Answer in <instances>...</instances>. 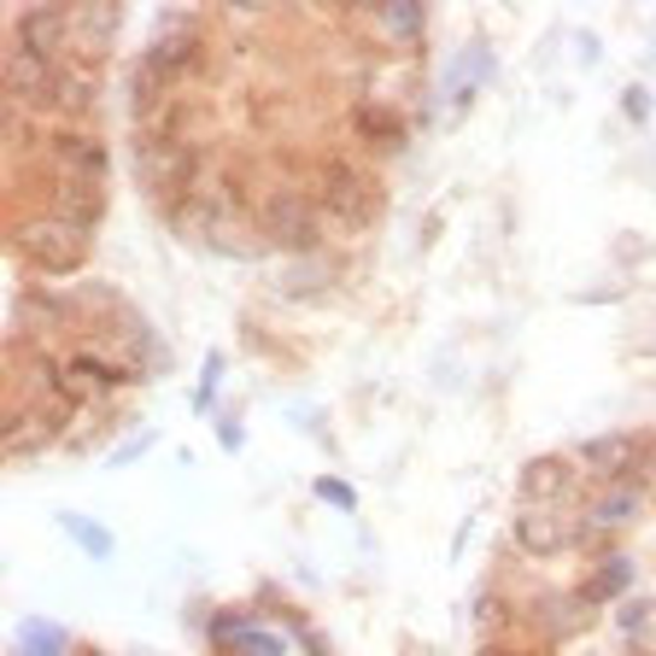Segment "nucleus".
<instances>
[{
	"mask_svg": "<svg viewBox=\"0 0 656 656\" xmlns=\"http://www.w3.org/2000/svg\"><path fill=\"white\" fill-rule=\"evenodd\" d=\"M258 235L265 246H282L294 258H311L323 246V223H317V200L299 188H270L265 206H258Z\"/></svg>",
	"mask_w": 656,
	"mask_h": 656,
	"instance_id": "1",
	"label": "nucleus"
},
{
	"mask_svg": "<svg viewBox=\"0 0 656 656\" xmlns=\"http://www.w3.org/2000/svg\"><path fill=\"white\" fill-rule=\"evenodd\" d=\"M12 246H18L36 270H48V275H65V270H77L82 258H89V235L70 229L65 217H53V211L48 217H24V223L12 229Z\"/></svg>",
	"mask_w": 656,
	"mask_h": 656,
	"instance_id": "2",
	"label": "nucleus"
},
{
	"mask_svg": "<svg viewBox=\"0 0 656 656\" xmlns=\"http://www.w3.org/2000/svg\"><path fill=\"white\" fill-rule=\"evenodd\" d=\"M136 177L147 194L158 200H188L194 194V177H200V147L194 141H177V147H165V141H136Z\"/></svg>",
	"mask_w": 656,
	"mask_h": 656,
	"instance_id": "3",
	"label": "nucleus"
},
{
	"mask_svg": "<svg viewBox=\"0 0 656 656\" xmlns=\"http://www.w3.org/2000/svg\"><path fill=\"white\" fill-rule=\"evenodd\" d=\"M317 200H323V211L340 229H363L375 217V188L358 165H346V158H329V165L317 170Z\"/></svg>",
	"mask_w": 656,
	"mask_h": 656,
	"instance_id": "4",
	"label": "nucleus"
},
{
	"mask_svg": "<svg viewBox=\"0 0 656 656\" xmlns=\"http://www.w3.org/2000/svg\"><path fill=\"white\" fill-rule=\"evenodd\" d=\"M12 48L30 53V60L65 65V53H70V7H53V0L18 7V12H12Z\"/></svg>",
	"mask_w": 656,
	"mask_h": 656,
	"instance_id": "5",
	"label": "nucleus"
},
{
	"mask_svg": "<svg viewBox=\"0 0 656 656\" xmlns=\"http://www.w3.org/2000/svg\"><path fill=\"white\" fill-rule=\"evenodd\" d=\"M580 533H587V522H568L557 504H522V516H516V545L528 557H557Z\"/></svg>",
	"mask_w": 656,
	"mask_h": 656,
	"instance_id": "6",
	"label": "nucleus"
},
{
	"mask_svg": "<svg viewBox=\"0 0 656 656\" xmlns=\"http://www.w3.org/2000/svg\"><path fill=\"white\" fill-rule=\"evenodd\" d=\"M60 77L65 65H48V60H30V53L12 48L7 53V94L18 112H53V100H60Z\"/></svg>",
	"mask_w": 656,
	"mask_h": 656,
	"instance_id": "7",
	"label": "nucleus"
},
{
	"mask_svg": "<svg viewBox=\"0 0 656 656\" xmlns=\"http://www.w3.org/2000/svg\"><path fill=\"white\" fill-rule=\"evenodd\" d=\"M48 158H53V170H60V182H100V188H106L112 158H106V141H100V136L65 129V136L48 141Z\"/></svg>",
	"mask_w": 656,
	"mask_h": 656,
	"instance_id": "8",
	"label": "nucleus"
},
{
	"mask_svg": "<svg viewBox=\"0 0 656 656\" xmlns=\"http://www.w3.org/2000/svg\"><path fill=\"white\" fill-rule=\"evenodd\" d=\"M639 451H645L639 434H604V440L580 446V463H592V475H604L609 487H621V480H633V470H639Z\"/></svg>",
	"mask_w": 656,
	"mask_h": 656,
	"instance_id": "9",
	"label": "nucleus"
},
{
	"mask_svg": "<svg viewBox=\"0 0 656 656\" xmlns=\"http://www.w3.org/2000/svg\"><path fill=\"white\" fill-rule=\"evenodd\" d=\"M516 492H522V504H563L575 492V470H568V458H533L522 470Z\"/></svg>",
	"mask_w": 656,
	"mask_h": 656,
	"instance_id": "10",
	"label": "nucleus"
},
{
	"mask_svg": "<svg viewBox=\"0 0 656 656\" xmlns=\"http://www.w3.org/2000/svg\"><path fill=\"white\" fill-rule=\"evenodd\" d=\"M53 217H65L70 229L89 235L100 217H106V188H100V182H60V188H53Z\"/></svg>",
	"mask_w": 656,
	"mask_h": 656,
	"instance_id": "11",
	"label": "nucleus"
},
{
	"mask_svg": "<svg viewBox=\"0 0 656 656\" xmlns=\"http://www.w3.org/2000/svg\"><path fill=\"white\" fill-rule=\"evenodd\" d=\"M141 65L153 70V77H165L170 89H177V82L188 77V70L200 65V36L188 30V36H158L147 53H141Z\"/></svg>",
	"mask_w": 656,
	"mask_h": 656,
	"instance_id": "12",
	"label": "nucleus"
},
{
	"mask_svg": "<svg viewBox=\"0 0 656 656\" xmlns=\"http://www.w3.org/2000/svg\"><path fill=\"white\" fill-rule=\"evenodd\" d=\"M639 510H645V492L633 487V480H621V487H604L587 510V533H609V528H627V522H639Z\"/></svg>",
	"mask_w": 656,
	"mask_h": 656,
	"instance_id": "13",
	"label": "nucleus"
},
{
	"mask_svg": "<svg viewBox=\"0 0 656 656\" xmlns=\"http://www.w3.org/2000/svg\"><path fill=\"white\" fill-rule=\"evenodd\" d=\"M94 100H100L94 65L65 60V77H60V100H53V112H60V118H82V112H94Z\"/></svg>",
	"mask_w": 656,
	"mask_h": 656,
	"instance_id": "14",
	"label": "nucleus"
},
{
	"mask_svg": "<svg viewBox=\"0 0 656 656\" xmlns=\"http://www.w3.org/2000/svg\"><path fill=\"white\" fill-rule=\"evenodd\" d=\"M211 633L229 639V645H235L241 656H282V645H275L265 627H253V616H217Z\"/></svg>",
	"mask_w": 656,
	"mask_h": 656,
	"instance_id": "15",
	"label": "nucleus"
},
{
	"mask_svg": "<svg viewBox=\"0 0 656 656\" xmlns=\"http://www.w3.org/2000/svg\"><path fill=\"white\" fill-rule=\"evenodd\" d=\"M627 587H633V563H627V557H604V563H597V575L580 587V597H587V604H609V597H621Z\"/></svg>",
	"mask_w": 656,
	"mask_h": 656,
	"instance_id": "16",
	"label": "nucleus"
},
{
	"mask_svg": "<svg viewBox=\"0 0 656 656\" xmlns=\"http://www.w3.org/2000/svg\"><path fill=\"white\" fill-rule=\"evenodd\" d=\"M358 136L363 141H375V147H399V141H404V124H399V112H387V106H375V100H370V106H358Z\"/></svg>",
	"mask_w": 656,
	"mask_h": 656,
	"instance_id": "17",
	"label": "nucleus"
},
{
	"mask_svg": "<svg viewBox=\"0 0 656 656\" xmlns=\"http://www.w3.org/2000/svg\"><path fill=\"white\" fill-rule=\"evenodd\" d=\"M12 656H65V633L53 621H24Z\"/></svg>",
	"mask_w": 656,
	"mask_h": 656,
	"instance_id": "18",
	"label": "nucleus"
},
{
	"mask_svg": "<svg viewBox=\"0 0 656 656\" xmlns=\"http://www.w3.org/2000/svg\"><path fill=\"white\" fill-rule=\"evenodd\" d=\"M487 77H492V53L475 41V48L458 60V70H451V94H458V100H470V94H475V82H487Z\"/></svg>",
	"mask_w": 656,
	"mask_h": 656,
	"instance_id": "19",
	"label": "nucleus"
},
{
	"mask_svg": "<svg viewBox=\"0 0 656 656\" xmlns=\"http://www.w3.org/2000/svg\"><path fill=\"white\" fill-rule=\"evenodd\" d=\"M77 375L89 387H124V382H141L136 370H129V363H112V358H94V352H82L77 358Z\"/></svg>",
	"mask_w": 656,
	"mask_h": 656,
	"instance_id": "20",
	"label": "nucleus"
},
{
	"mask_svg": "<svg viewBox=\"0 0 656 656\" xmlns=\"http://www.w3.org/2000/svg\"><path fill=\"white\" fill-rule=\"evenodd\" d=\"M60 522H65V533L77 539V545L89 551L94 563H106L112 551H118V545H112V533H106V528H94V522H82V516H60Z\"/></svg>",
	"mask_w": 656,
	"mask_h": 656,
	"instance_id": "21",
	"label": "nucleus"
},
{
	"mask_svg": "<svg viewBox=\"0 0 656 656\" xmlns=\"http://www.w3.org/2000/svg\"><path fill=\"white\" fill-rule=\"evenodd\" d=\"M422 24H428V12H422V7H382V30H393L399 41H416Z\"/></svg>",
	"mask_w": 656,
	"mask_h": 656,
	"instance_id": "22",
	"label": "nucleus"
},
{
	"mask_svg": "<svg viewBox=\"0 0 656 656\" xmlns=\"http://www.w3.org/2000/svg\"><path fill=\"white\" fill-rule=\"evenodd\" d=\"M323 282H329V270L317 265V253H311V258H305V265H299L294 275H287V282H282V294H317Z\"/></svg>",
	"mask_w": 656,
	"mask_h": 656,
	"instance_id": "23",
	"label": "nucleus"
},
{
	"mask_svg": "<svg viewBox=\"0 0 656 656\" xmlns=\"http://www.w3.org/2000/svg\"><path fill=\"white\" fill-rule=\"evenodd\" d=\"M504 621H510L504 597H499V592H480V597H475V627H480V633H499Z\"/></svg>",
	"mask_w": 656,
	"mask_h": 656,
	"instance_id": "24",
	"label": "nucleus"
},
{
	"mask_svg": "<svg viewBox=\"0 0 656 656\" xmlns=\"http://www.w3.org/2000/svg\"><path fill=\"white\" fill-rule=\"evenodd\" d=\"M633 487L645 492V499H656V440H645V451H639V470H633Z\"/></svg>",
	"mask_w": 656,
	"mask_h": 656,
	"instance_id": "25",
	"label": "nucleus"
},
{
	"mask_svg": "<svg viewBox=\"0 0 656 656\" xmlns=\"http://www.w3.org/2000/svg\"><path fill=\"white\" fill-rule=\"evenodd\" d=\"M317 499H329V504H340V510H352L358 504V492L346 487V480H334V475H323L317 480Z\"/></svg>",
	"mask_w": 656,
	"mask_h": 656,
	"instance_id": "26",
	"label": "nucleus"
},
{
	"mask_svg": "<svg viewBox=\"0 0 656 656\" xmlns=\"http://www.w3.org/2000/svg\"><path fill=\"white\" fill-rule=\"evenodd\" d=\"M217 375H223V358L211 352V358H206V382H200V399H194L200 411H206V404H211V393H217Z\"/></svg>",
	"mask_w": 656,
	"mask_h": 656,
	"instance_id": "27",
	"label": "nucleus"
},
{
	"mask_svg": "<svg viewBox=\"0 0 656 656\" xmlns=\"http://www.w3.org/2000/svg\"><path fill=\"white\" fill-rule=\"evenodd\" d=\"M217 440H223V451H235L241 446V428H235V422H223V428H217Z\"/></svg>",
	"mask_w": 656,
	"mask_h": 656,
	"instance_id": "28",
	"label": "nucleus"
},
{
	"mask_svg": "<svg viewBox=\"0 0 656 656\" xmlns=\"http://www.w3.org/2000/svg\"><path fill=\"white\" fill-rule=\"evenodd\" d=\"M480 656H516V651H499V645H487V651H480Z\"/></svg>",
	"mask_w": 656,
	"mask_h": 656,
	"instance_id": "29",
	"label": "nucleus"
}]
</instances>
